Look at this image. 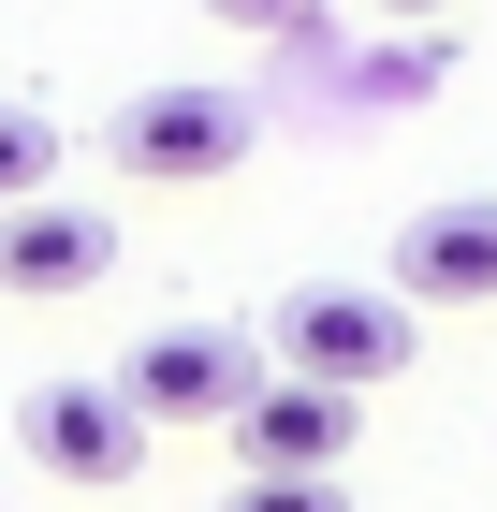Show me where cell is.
<instances>
[{"mask_svg": "<svg viewBox=\"0 0 497 512\" xmlns=\"http://www.w3.org/2000/svg\"><path fill=\"white\" fill-rule=\"evenodd\" d=\"M410 352H424V308L395 293V278H293V293L264 308V366L337 381V395H381Z\"/></svg>", "mask_w": 497, "mask_h": 512, "instance_id": "cell-1", "label": "cell"}, {"mask_svg": "<svg viewBox=\"0 0 497 512\" xmlns=\"http://www.w3.org/2000/svg\"><path fill=\"white\" fill-rule=\"evenodd\" d=\"M147 439H161V425L132 410V381H88V366H59V381H30V395H15V454H44V469H59V483H88V498L147 469Z\"/></svg>", "mask_w": 497, "mask_h": 512, "instance_id": "cell-2", "label": "cell"}, {"mask_svg": "<svg viewBox=\"0 0 497 512\" xmlns=\"http://www.w3.org/2000/svg\"><path fill=\"white\" fill-rule=\"evenodd\" d=\"M103 161L132 191H205V176L249 161V103H234V88H147V103L103 118Z\"/></svg>", "mask_w": 497, "mask_h": 512, "instance_id": "cell-3", "label": "cell"}, {"mask_svg": "<svg viewBox=\"0 0 497 512\" xmlns=\"http://www.w3.org/2000/svg\"><path fill=\"white\" fill-rule=\"evenodd\" d=\"M132 410L147 425H234L249 395H264V337H220V322H161V337H132Z\"/></svg>", "mask_w": 497, "mask_h": 512, "instance_id": "cell-4", "label": "cell"}, {"mask_svg": "<svg viewBox=\"0 0 497 512\" xmlns=\"http://www.w3.org/2000/svg\"><path fill=\"white\" fill-rule=\"evenodd\" d=\"M103 278H117V220L103 205H59V191L0 205V293H15V308H74Z\"/></svg>", "mask_w": 497, "mask_h": 512, "instance_id": "cell-5", "label": "cell"}, {"mask_svg": "<svg viewBox=\"0 0 497 512\" xmlns=\"http://www.w3.org/2000/svg\"><path fill=\"white\" fill-rule=\"evenodd\" d=\"M234 454L249 469H337V454H366V395H337V381H293V366H264V395L234 410Z\"/></svg>", "mask_w": 497, "mask_h": 512, "instance_id": "cell-6", "label": "cell"}, {"mask_svg": "<svg viewBox=\"0 0 497 512\" xmlns=\"http://www.w3.org/2000/svg\"><path fill=\"white\" fill-rule=\"evenodd\" d=\"M395 293H410L424 322L439 308H497V205H424V220H395Z\"/></svg>", "mask_w": 497, "mask_h": 512, "instance_id": "cell-7", "label": "cell"}, {"mask_svg": "<svg viewBox=\"0 0 497 512\" xmlns=\"http://www.w3.org/2000/svg\"><path fill=\"white\" fill-rule=\"evenodd\" d=\"M44 176H59V118L44 103H0V205H30Z\"/></svg>", "mask_w": 497, "mask_h": 512, "instance_id": "cell-8", "label": "cell"}, {"mask_svg": "<svg viewBox=\"0 0 497 512\" xmlns=\"http://www.w3.org/2000/svg\"><path fill=\"white\" fill-rule=\"evenodd\" d=\"M220 512H351V483L337 469H234Z\"/></svg>", "mask_w": 497, "mask_h": 512, "instance_id": "cell-9", "label": "cell"}, {"mask_svg": "<svg viewBox=\"0 0 497 512\" xmlns=\"http://www.w3.org/2000/svg\"><path fill=\"white\" fill-rule=\"evenodd\" d=\"M205 15H220V30H264V44H278V30H307L322 0H205Z\"/></svg>", "mask_w": 497, "mask_h": 512, "instance_id": "cell-10", "label": "cell"}, {"mask_svg": "<svg viewBox=\"0 0 497 512\" xmlns=\"http://www.w3.org/2000/svg\"><path fill=\"white\" fill-rule=\"evenodd\" d=\"M381 15H454V0H381Z\"/></svg>", "mask_w": 497, "mask_h": 512, "instance_id": "cell-11", "label": "cell"}]
</instances>
